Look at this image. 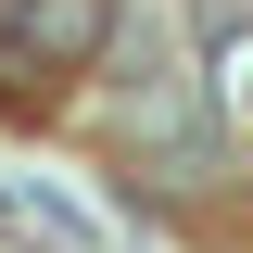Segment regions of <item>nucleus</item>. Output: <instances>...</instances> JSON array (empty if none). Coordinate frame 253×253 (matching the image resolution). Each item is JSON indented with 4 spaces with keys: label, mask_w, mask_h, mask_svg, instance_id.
I'll return each mask as SVG.
<instances>
[{
    "label": "nucleus",
    "mask_w": 253,
    "mask_h": 253,
    "mask_svg": "<svg viewBox=\"0 0 253 253\" xmlns=\"http://www.w3.org/2000/svg\"><path fill=\"white\" fill-rule=\"evenodd\" d=\"M114 51V0H0V114H26L51 76H89Z\"/></svg>",
    "instance_id": "f257e3e1"
},
{
    "label": "nucleus",
    "mask_w": 253,
    "mask_h": 253,
    "mask_svg": "<svg viewBox=\"0 0 253 253\" xmlns=\"http://www.w3.org/2000/svg\"><path fill=\"white\" fill-rule=\"evenodd\" d=\"M228 101H241V114H253V51H241V63H228Z\"/></svg>",
    "instance_id": "f03ea898"
}]
</instances>
